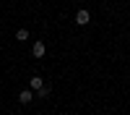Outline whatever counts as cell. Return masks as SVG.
Instances as JSON below:
<instances>
[{
  "mask_svg": "<svg viewBox=\"0 0 130 115\" xmlns=\"http://www.w3.org/2000/svg\"><path fill=\"white\" fill-rule=\"evenodd\" d=\"M50 94H52V86H50V84H44V86H42V89L37 92V97H39V99H47Z\"/></svg>",
  "mask_w": 130,
  "mask_h": 115,
  "instance_id": "cell-5",
  "label": "cell"
},
{
  "mask_svg": "<svg viewBox=\"0 0 130 115\" xmlns=\"http://www.w3.org/2000/svg\"><path fill=\"white\" fill-rule=\"evenodd\" d=\"M31 99H34V92H31V89H21L18 92V102L21 105H29Z\"/></svg>",
  "mask_w": 130,
  "mask_h": 115,
  "instance_id": "cell-2",
  "label": "cell"
},
{
  "mask_svg": "<svg viewBox=\"0 0 130 115\" xmlns=\"http://www.w3.org/2000/svg\"><path fill=\"white\" fill-rule=\"evenodd\" d=\"M89 21H91V13H89L86 8H78V13H75V24H78V26H86Z\"/></svg>",
  "mask_w": 130,
  "mask_h": 115,
  "instance_id": "cell-1",
  "label": "cell"
},
{
  "mask_svg": "<svg viewBox=\"0 0 130 115\" xmlns=\"http://www.w3.org/2000/svg\"><path fill=\"white\" fill-rule=\"evenodd\" d=\"M44 52H47L44 42H34V47H31V55H34V58H44Z\"/></svg>",
  "mask_w": 130,
  "mask_h": 115,
  "instance_id": "cell-3",
  "label": "cell"
},
{
  "mask_svg": "<svg viewBox=\"0 0 130 115\" xmlns=\"http://www.w3.org/2000/svg\"><path fill=\"white\" fill-rule=\"evenodd\" d=\"M42 86H44V79H42V76H31V81H29V89H31V92H39Z\"/></svg>",
  "mask_w": 130,
  "mask_h": 115,
  "instance_id": "cell-4",
  "label": "cell"
},
{
  "mask_svg": "<svg viewBox=\"0 0 130 115\" xmlns=\"http://www.w3.org/2000/svg\"><path fill=\"white\" fill-rule=\"evenodd\" d=\"M16 39L18 42H26L29 39V29H16Z\"/></svg>",
  "mask_w": 130,
  "mask_h": 115,
  "instance_id": "cell-6",
  "label": "cell"
}]
</instances>
